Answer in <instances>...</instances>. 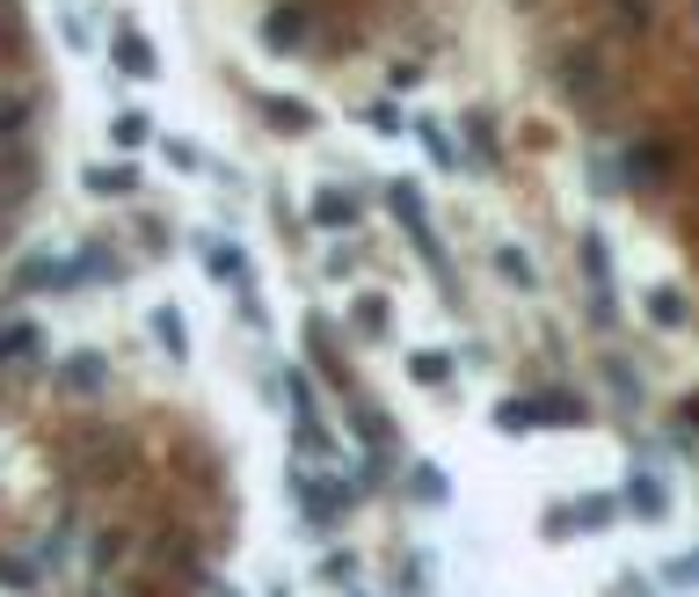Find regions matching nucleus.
I'll return each instance as SVG.
<instances>
[{"instance_id":"14","label":"nucleus","mask_w":699,"mask_h":597,"mask_svg":"<svg viewBox=\"0 0 699 597\" xmlns=\"http://www.w3.org/2000/svg\"><path fill=\"white\" fill-rule=\"evenodd\" d=\"M408 379H422V387H445V379H452V357H445V350H416V357H408Z\"/></svg>"},{"instance_id":"9","label":"nucleus","mask_w":699,"mask_h":597,"mask_svg":"<svg viewBox=\"0 0 699 597\" xmlns=\"http://www.w3.org/2000/svg\"><path fill=\"white\" fill-rule=\"evenodd\" d=\"M299 36H306V15H299V8L262 15V44H270V52H299Z\"/></svg>"},{"instance_id":"3","label":"nucleus","mask_w":699,"mask_h":597,"mask_svg":"<svg viewBox=\"0 0 699 597\" xmlns=\"http://www.w3.org/2000/svg\"><path fill=\"white\" fill-rule=\"evenodd\" d=\"M386 205H394V219H401V227L416 233V241H422V255L437 263V241H430V211H422V197L408 190V182H394V190H386Z\"/></svg>"},{"instance_id":"25","label":"nucleus","mask_w":699,"mask_h":597,"mask_svg":"<svg viewBox=\"0 0 699 597\" xmlns=\"http://www.w3.org/2000/svg\"><path fill=\"white\" fill-rule=\"evenodd\" d=\"M0 583H8V590H36V576L22 562H0Z\"/></svg>"},{"instance_id":"8","label":"nucleus","mask_w":699,"mask_h":597,"mask_svg":"<svg viewBox=\"0 0 699 597\" xmlns=\"http://www.w3.org/2000/svg\"><path fill=\"white\" fill-rule=\"evenodd\" d=\"M87 190L95 197H132L139 190V168H132V160H103V168H87Z\"/></svg>"},{"instance_id":"18","label":"nucleus","mask_w":699,"mask_h":597,"mask_svg":"<svg viewBox=\"0 0 699 597\" xmlns=\"http://www.w3.org/2000/svg\"><path fill=\"white\" fill-rule=\"evenodd\" d=\"M648 314L664 321V328H685V298H678V292H670V284H664V292H648Z\"/></svg>"},{"instance_id":"5","label":"nucleus","mask_w":699,"mask_h":597,"mask_svg":"<svg viewBox=\"0 0 699 597\" xmlns=\"http://www.w3.org/2000/svg\"><path fill=\"white\" fill-rule=\"evenodd\" d=\"M583 263H591V292H597V321H612V255L597 233H583Z\"/></svg>"},{"instance_id":"19","label":"nucleus","mask_w":699,"mask_h":597,"mask_svg":"<svg viewBox=\"0 0 699 597\" xmlns=\"http://www.w3.org/2000/svg\"><path fill=\"white\" fill-rule=\"evenodd\" d=\"M612 510H619V503H612V495H583V503H576L583 532H605V517H612Z\"/></svg>"},{"instance_id":"4","label":"nucleus","mask_w":699,"mask_h":597,"mask_svg":"<svg viewBox=\"0 0 699 597\" xmlns=\"http://www.w3.org/2000/svg\"><path fill=\"white\" fill-rule=\"evenodd\" d=\"M292 495H299V503H306V517H314V532H335V510H343V503H335V489H321L314 474H299V467H292Z\"/></svg>"},{"instance_id":"10","label":"nucleus","mask_w":699,"mask_h":597,"mask_svg":"<svg viewBox=\"0 0 699 597\" xmlns=\"http://www.w3.org/2000/svg\"><path fill=\"white\" fill-rule=\"evenodd\" d=\"M314 227H328V233L357 227V197H349V190H321L314 197Z\"/></svg>"},{"instance_id":"26","label":"nucleus","mask_w":699,"mask_h":597,"mask_svg":"<svg viewBox=\"0 0 699 597\" xmlns=\"http://www.w3.org/2000/svg\"><path fill=\"white\" fill-rule=\"evenodd\" d=\"M349 597H365V590H349Z\"/></svg>"},{"instance_id":"2","label":"nucleus","mask_w":699,"mask_h":597,"mask_svg":"<svg viewBox=\"0 0 699 597\" xmlns=\"http://www.w3.org/2000/svg\"><path fill=\"white\" fill-rule=\"evenodd\" d=\"M109 59H117L132 81H154V73H160V59H154V44H146V30H117V36H109Z\"/></svg>"},{"instance_id":"23","label":"nucleus","mask_w":699,"mask_h":597,"mask_svg":"<svg viewBox=\"0 0 699 597\" xmlns=\"http://www.w3.org/2000/svg\"><path fill=\"white\" fill-rule=\"evenodd\" d=\"M365 117H372V132H386V139H394V132H401V109H394V103H372Z\"/></svg>"},{"instance_id":"17","label":"nucleus","mask_w":699,"mask_h":597,"mask_svg":"<svg viewBox=\"0 0 699 597\" xmlns=\"http://www.w3.org/2000/svg\"><path fill=\"white\" fill-rule=\"evenodd\" d=\"M495 270H503V277H510V284H524V292H532V284H540V270L524 263L518 248H495Z\"/></svg>"},{"instance_id":"6","label":"nucleus","mask_w":699,"mask_h":597,"mask_svg":"<svg viewBox=\"0 0 699 597\" xmlns=\"http://www.w3.org/2000/svg\"><path fill=\"white\" fill-rule=\"evenodd\" d=\"M146 328H154V343L168 357H190V321L175 314V306H154V314H146Z\"/></svg>"},{"instance_id":"7","label":"nucleus","mask_w":699,"mask_h":597,"mask_svg":"<svg viewBox=\"0 0 699 597\" xmlns=\"http://www.w3.org/2000/svg\"><path fill=\"white\" fill-rule=\"evenodd\" d=\"M103 379H109V365L95 350H81V357H66L59 365V387H73V394H103Z\"/></svg>"},{"instance_id":"1","label":"nucleus","mask_w":699,"mask_h":597,"mask_svg":"<svg viewBox=\"0 0 699 597\" xmlns=\"http://www.w3.org/2000/svg\"><path fill=\"white\" fill-rule=\"evenodd\" d=\"M540 422L576 430L583 408H576V401H561V394H554V401H503V408H495V430H540Z\"/></svg>"},{"instance_id":"13","label":"nucleus","mask_w":699,"mask_h":597,"mask_svg":"<svg viewBox=\"0 0 699 597\" xmlns=\"http://www.w3.org/2000/svg\"><path fill=\"white\" fill-rule=\"evenodd\" d=\"M627 503L641 510V517H664L670 495H664V481H656V474H634V481H627Z\"/></svg>"},{"instance_id":"22","label":"nucleus","mask_w":699,"mask_h":597,"mask_svg":"<svg viewBox=\"0 0 699 597\" xmlns=\"http://www.w3.org/2000/svg\"><path fill=\"white\" fill-rule=\"evenodd\" d=\"M357 328H365V335H386V298H357Z\"/></svg>"},{"instance_id":"21","label":"nucleus","mask_w":699,"mask_h":597,"mask_svg":"<svg viewBox=\"0 0 699 597\" xmlns=\"http://www.w3.org/2000/svg\"><path fill=\"white\" fill-rule=\"evenodd\" d=\"M634 176H641V182H664V146H634Z\"/></svg>"},{"instance_id":"12","label":"nucleus","mask_w":699,"mask_h":597,"mask_svg":"<svg viewBox=\"0 0 699 597\" xmlns=\"http://www.w3.org/2000/svg\"><path fill=\"white\" fill-rule=\"evenodd\" d=\"M44 350V328H30V321H15V328H0V357L8 365H22V357Z\"/></svg>"},{"instance_id":"20","label":"nucleus","mask_w":699,"mask_h":597,"mask_svg":"<svg viewBox=\"0 0 699 597\" xmlns=\"http://www.w3.org/2000/svg\"><path fill=\"white\" fill-rule=\"evenodd\" d=\"M664 583L670 590H699V554H678V562L664 568Z\"/></svg>"},{"instance_id":"16","label":"nucleus","mask_w":699,"mask_h":597,"mask_svg":"<svg viewBox=\"0 0 699 597\" xmlns=\"http://www.w3.org/2000/svg\"><path fill=\"white\" fill-rule=\"evenodd\" d=\"M408 489H416V503H445V495H452V489H445V474H437L430 459H416V474H408Z\"/></svg>"},{"instance_id":"11","label":"nucleus","mask_w":699,"mask_h":597,"mask_svg":"<svg viewBox=\"0 0 699 597\" xmlns=\"http://www.w3.org/2000/svg\"><path fill=\"white\" fill-rule=\"evenodd\" d=\"M205 270L219 284H241V292H248V255H241V248H219V241H211L205 248Z\"/></svg>"},{"instance_id":"15","label":"nucleus","mask_w":699,"mask_h":597,"mask_svg":"<svg viewBox=\"0 0 699 597\" xmlns=\"http://www.w3.org/2000/svg\"><path fill=\"white\" fill-rule=\"evenodd\" d=\"M109 132H117V146H146V139H154V117H146V109H117Z\"/></svg>"},{"instance_id":"24","label":"nucleus","mask_w":699,"mask_h":597,"mask_svg":"<svg viewBox=\"0 0 699 597\" xmlns=\"http://www.w3.org/2000/svg\"><path fill=\"white\" fill-rule=\"evenodd\" d=\"M416 139H422V146H430V154H437V160H445V168H452V139H445V132H437V124H416Z\"/></svg>"}]
</instances>
